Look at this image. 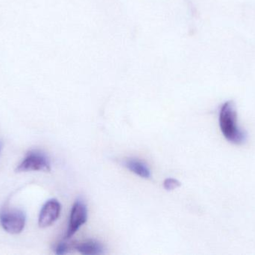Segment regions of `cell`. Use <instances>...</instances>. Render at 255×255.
Instances as JSON below:
<instances>
[{
	"label": "cell",
	"mask_w": 255,
	"mask_h": 255,
	"mask_svg": "<svg viewBox=\"0 0 255 255\" xmlns=\"http://www.w3.org/2000/svg\"><path fill=\"white\" fill-rule=\"evenodd\" d=\"M220 127L224 137L232 143L241 145L247 139L246 133L238 127L236 109L232 101L226 102L220 112Z\"/></svg>",
	"instance_id": "obj_1"
},
{
	"label": "cell",
	"mask_w": 255,
	"mask_h": 255,
	"mask_svg": "<svg viewBox=\"0 0 255 255\" xmlns=\"http://www.w3.org/2000/svg\"><path fill=\"white\" fill-rule=\"evenodd\" d=\"M50 161L47 156L38 150L27 153L23 160L16 167V172H49Z\"/></svg>",
	"instance_id": "obj_2"
},
{
	"label": "cell",
	"mask_w": 255,
	"mask_h": 255,
	"mask_svg": "<svg viewBox=\"0 0 255 255\" xmlns=\"http://www.w3.org/2000/svg\"><path fill=\"white\" fill-rule=\"evenodd\" d=\"M25 213L18 209H3L0 212V224L7 233L17 235L25 228Z\"/></svg>",
	"instance_id": "obj_3"
},
{
	"label": "cell",
	"mask_w": 255,
	"mask_h": 255,
	"mask_svg": "<svg viewBox=\"0 0 255 255\" xmlns=\"http://www.w3.org/2000/svg\"><path fill=\"white\" fill-rule=\"evenodd\" d=\"M88 220V209L82 200L75 202L70 213V221L67 228L66 238H71Z\"/></svg>",
	"instance_id": "obj_4"
},
{
	"label": "cell",
	"mask_w": 255,
	"mask_h": 255,
	"mask_svg": "<svg viewBox=\"0 0 255 255\" xmlns=\"http://www.w3.org/2000/svg\"><path fill=\"white\" fill-rule=\"evenodd\" d=\"M61 205L56 199L47 201L42 207L39 215L38 224L40 228H47L52 226L59 217Z\"/></svg>",
	"instance_id": "obj_5"
},
{
	"label": "cell",
	"mask_w": 255,
	"mask_h": 255,
	"mask_svg": "<svg viewBox=\"0 0 255 255\" xmlns=\"http://www.w3.org/2000/svg\"><path fill=\"white\" fill-rule=\"evenodd\" d=\"M124 164L128 170L137 176L141 177L142 178H146V179L151 177V172H150L148 166L140 160H136V159H128Z\"/></svg>",
	"instance_id": "obj_6"
},
{
	"label": "cell",
	"mask_w": 255,
	"mask_h": 255,
	"mask_svg": "<svg viewBox=\"0 0 255 255\" xmlns=\"http://www.w3.org/2000/svg\"><path fill=\"white\" fill-rule=\"evenodd\" d=\"M75 249L80 254L84 255H97L104 253L103 246L95 241H87L81 244H76Z\"/></svg>",
	"instance_id": "obj_7"
},
{
	"label": "cell",
	"mask_w": 255,
	"mask_h": 255,
	"mask_svg": "<svg viewBox=\"0 0 255 255\" xmlns=\"http://www.w3.org/2000/svg\"><path fill=\"white\" fill-rule=\"evenodd\" d=\"M75 247H76V244L73 245V244L66 242L59 243L55 248V254L58 255L67 254L70 250L75 249Z\"/></svg>",
	"instance_id": "obj_8"
},
{
	"label": "cell",
	"mask_w": 255,
	"mask_h": 255,
	"mask_svg": "<svg viewBox=\"0 0 255 255\" xmlns=\"http://www.w3.org/2000/svg\"><path fill=\"white\" fill-rule=\"evenodd\" d=\"M179 187H181V183L174 178H167L163 182V187L167 191H172Z\"/></svg>",
	"instance_id": "obj_9"
},
{
	"label": "cell",
	"mask_w": 255,
	"mask_h": 255,
	"mask_svg": "<svg viewBox=\"0 0 255 255\" xmlns=\"http://www.w3.org/2000/svg\"><path fill=\"white\" fill-rule=\"evenodd\" d=\"M1 148H2V144L0 142V153H1Z\"/></svg>",
	"instance_id": "obj_10"
}]
</instances>
